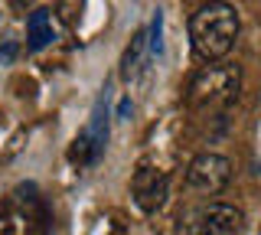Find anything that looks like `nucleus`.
<instances>
[{
    "label": "nucleus",
    "mask_w": 261,
    "mask_h": 235,
    "mask_svg": "<svg viewBox=\"0 0 261 235\" xmlns=\"http://www.w3.org/2000/svg\"><path fill=\"white\" fill-rule=\"evenodd\" d=\"M239 33H242V17L225 0H209L190 17V43L202 62L225 59Z\"/></svg>",
    "instance_id": "obj_1"
},
{
    "label": "nucleus",
    "mask_w": 261,
    "mask_h": 235,
    "mask_svg": "<svg viewBox=\"0 0 261 235\" xmlns=\"http://www.w3.org/2000/svg\"><path fill=\"white\" fill-rule=\"evenodd\" d=\"M242 88V69L232 62H209L193 75L186 88V105L190 108H212V105H228Z\"/></svg>",
    "instance_id": "obj_2"
},
{
    "label": "nucleus",
    "mask_w": 261,
    "mask_h": 235,
    "mask_svg": "<svg viewBox=\"0 0 261 235\" xmlns=\"http://www.w3.org/2000/svg\"><path fill=\"white\" fill-rule=\"evenodd\" d=\"M108 147V108H105V95L95 101L92 118H88L85 131H79V137L69 147V160L79 167H92L98 164V157Z\"/></svg>",
    "instance_id": "obj_3"
},
{
    "label": "nucleus",
    "mask_w": 261,
    "mask_h": 235,
    "mask_svg": "<svg viewBox=\"0 0 261 235\" xmlns=\"http://www.w3.org/2000/svg\"><path fill=\"white\" fill-rule=\"evenodd\" d=\"M228 183H232V160L222 157V153H212V150L199 153L186 167V186L202 193V196H216Z\"/></svg>",
    "instance_id": "obj_4"
},
{
    "label": "nucleus",
    "mask_w": 261,
    "mask_h": 235,
    "mask_svg": "<svg viewBox=\"0 0 261 235\" xmlns=\"http://www.w3.org/2000/svg\"><path fill=\"white\" fill-rule=\"evenodd\" d=\"M130 193H134V202H137L141 213H157L163 202H167L170 180L157 167H141L134 173V180H130Z\"/></svg>",
    "instance_id": "obj_5"
},
{
    "label": "nucleus",
    "mask_w": 261,
    "mask_h": 235,
    "mask_svg": "<svg viewBox=\"0 0 261 235\" xmlns=\"http://www.w3.org/2000/svg\"><path fill=\"white\" fill-rule=\"evenodd\" d=\"M196 216L206 225L209 235H242L245 229V213L232 202H206L196 206Z\"/></svg>",
    "instance_id": "obj_6"
},
{
    "label": "nucleus",
    "mask_w": 261,
    "mask_h": 235,
    "mask_svg": "<svg viewBox=\"0 0 261 235\" xmlns=\"http://www.w3.org/2000/svg\"><path fill=\"white\" fill-rule=\"evenodd\" d=\"M147 62H150V36H147V30H137L130 46L124 49V59H121V79L137 82L147 72Z\"/></svg>",
    "instance_id": "obj_7"
},
{
    "label": "nucleus",
    "mask_w": 261,
    "mask_h": 235,
    "mask_svg": "<svg viewBox=\"0 0 261 235\" xmlns=\"http://www.w3.org/2000/svg\"><path fill=\"white\" fill-rule=\"evenodd\" d=\"M53 39H56V17H53V10H46V7L30 10V17H27V49L39 53V49H46Z\"/></svg>",
    "instance_id": "obj_8"
},
{
    "label": "nucleus",
    "mask_w": 261,
    "mask_h": 235,
    "mask_svg": "<svg viewBox=\"0 0 261 235\" xmlns=\"http://www.w3.org/2000/svg\"><path fill=\"white\" fill-rule=\"evenodd\" d=\"M173 235H209V232H206V225L199 222L196 209H186V213H179V219H176Z\"/></svg>",
    "instance_id": "obj_9"
},
{
    "label": "nucleus",
    "mask_w": 261,
    "mask_h": 235,
    "mask_svg": "<svg viewBox=\"0 0 261 235\" xmlns=\"http://www.w3.org/2000/svg\"><path fill=\"white\" fill-rule=\"evenodd\" d=\"M85 4L88 0H56V13H59V20L65 23V27H72V23L82 17Z\"/></svg>",
    "instance_id": "obj_10"
},
{
    "label": "nucleus",
    "mask_w": 261,
    "mask_h": 235,
    "mask_svg": "<svg viewBox=\"0 0 261 235\" xmlns=\"http://www.w3.org/2000/svg\"><path fill=\"white\" fill-rule=\"evenodd\" d=\"M13 53H16V46H13V43H7L4 49H0V66H4V62H10V59H13Z\"/></svg>",
    "instance_id": "obj_11"
},
{
    "label": "nucleus",
    "mask_w": 261,
    "mask_h": 235,
    "mask_svg": "<svg viewBox=\"0 0 261 235\" xmlns=\"http://www.w3.org/2000/svg\"><path fill=\"white\" fill-rule=\"evenodd\" d=\"M33 0H10V10L13 13H23V7H30Z\"/></svg>",
    "instance_id": "obj_12"
},
{
    "label": "nucleus",
    "mask_w": 261,
    "mask_h": 235,
    "mask_svg": "<svg viewBox=\"0 0 261 235\" xmlns=\"http://www.w3.org/2000/svg\"><path fill=\"white\" fill-rule=\"evenodd\" d=\"M127 115H130V98H124L118 105V118H127Z\"/></svg>",
    "instance_id": "obj_13"
}]
</instances>
